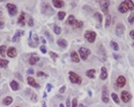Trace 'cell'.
Returning a JSON list of instances; mask_svg holds the SVG:
<instances>
[{
    "mask_svg": "<svg viewBox=\"0 0 134 107\" xmlns=\"http://www.w3.org/2000/svg\"><path fill=\"white\" fill-rule=\"evenodd\" d=\"M134 9V2L132 1H123L120 5H119V7H118V10L120 12V13H123V14H125L127 13L128 10H133Z\"/></svg>",
    "mask_w": 134,
    "mask_h": 107,
    "instance_id": "obj_1",
    "label": "cell"
},
{
    "mask_svg": "<svg viewBox=\"0 0 134 107\" xmlns=\"http://www.w3.org/2000/svg\"><path fill=\"white\" fill-rule=\"evenodd\" d=\"M68 76H69V81H71L73 84H81L82 78H81L80 75H78L76 73H74V71H69Z\"/></svg>",
    "mask_w": 134,
    "mask_h": 107,
    "instance_id": "obj_2",
    "label": "cell"
},
{
    "mask_svg": "<svg viewBox=\"0 0 134 107\" xmlns=\"http://www.w3.org/2000/svg\"><path fill=\"white\" fill-rule=\"evenodd\" d=\"M79 54H80L81 59L86 61V60L88 59L89 54H90V50L89 48H86V47H81L80 50H79Z\"/></svg>",
    "mask_w": 134,
    "mask_h": 107,
    "instance_id": "obj_3",
    "label": "cell"
},
{
    "mask_svg": "<svg viewBox=\"0 0 134 107\" xmlns=\"http://www.w3.org/2000/svg\"><path fill=\"white\" fill-rule=\"evenodd\" d=\"M84 37H86V39H87L89 43H94L95 39H96V32H94V31H91V30H88V31H86Z\"/></svg>",
    "mask_w": 134,
    "mask_h": 107,
    "instance_id": "obj_4",
    "label": "cell"
},
{
    "mask_svg": "<svg viewBox=\"0 0 134 107\" xmlns=\"http://www.w3.org/2000/svg\"><path fill=\"white\" fill-rule=\"evenodd\" d=\"M7 10L10 16H15L18 14V7L14 4H7Z\"/></svg>",
    "mask_w": 134,
    "mask_h": 107,
    "instance_id": "obj_5",
    "label": "cell"
},
{
    "mask_svg": "<svg viewBox=\"0 0 134 107\" xmlns=\"http://www.w3.org/2000/svg\"><path fill=\"white\" fill-rule=\"evenodd\" d=\"M116 85H117V88H124V86L126 85V78H125V76H123V75L118 76L117 82H116Z\"/></svg>",
    "mask_w": 134,
    "mask_h": 107,
    "instance_id": "obj_6",
    "label": "cell"
},
{
    "mask_svg": "<svg viewBox=\"0 0 134 107\" xmlns=\"http://www.w3.org/2000/svg\"><path fill=\"white\" fill-rule=\"evenodd\" d=\"M131 99H132V96H131L129 92L121 91V100H123V103H128V101H131Z\"/></svg>",
    "mask_w": 134,
    "mask_h": 107,
    "instance_id": "obj_7",
    "label": "cell"
},
{
    "mask_svg": "<svg viewBox=\"0 0 134 107\" xmlns=\"http://www.w3.org/2000/svg\"><path fill=\"white\" fill-rule=\"evenodd\" d=\"M102 100L106 104L109 103V92H107V88L106 86H104L103 90H102Z\"/></svg>",
    "mask_w": 134,
    "mask_h": 107,
    "instance_id": "obj_8",
    "label": "cell"
},
{
    "mask_svg": "<svg viewBox=\"0 0 134 107\" xmlns=\"http://www.w3.org/2000/svg\"><path fill=\"white\" fill-rule=\"evenodd\" d=\"M28 84L30 85V86H32V88H36V89H39V84L37 83L35 81V78L34 77H31V76H29L28 77Z\"/></svg>",
    "mask_w": 134,
    "mask_h": 107,
    "instance_id": "obj_9",
    "label": "cell"
},
{
    "mask_svg": "<svg viewBox=\"0 0 134 107\" xmlns=\"http://www.w3.org/2000/svg\"><path fill=\"white\" fill-rule=\"evenodd\" d=\"M109 5H110V1H104V2H101V9L103 10V13L105 15H109Z\"/></svg>",
    "mask_w": 134,
    "mask_h": 107,
    "instance_id": "obj_10",
    "label": "cell"
},
{
    "mask_svg": "<svg viewBox=\"0 0 134 107\" xmlns=\"http://www.w3.org/2000/svg\"><path fill=\"white\" fill-rule=\"evenodd\" d=\"M124 30H125V27H124V24L123 23H119L118 26H117V29H116V32H117V36H123L124 34Z\"/></svg>",
    "mask_w": 134,
    "mask_h": 107,
    "instance_id": "obj_11",
    "label": "cell"
},
{
    "mask_svg": "<svg viewBox=\"0 0 134 107\" xmlns=\"http://www.w3.org/2000/svg\"><path fill=\"white\" fill-rule=\"evenodd\" d=\"M16 48L15 47H9L8 51H7V55H8L9 58H15L16 56Z\"/></svg>",
    "mask_w": 134,
    "mask_h": 107,
    "instance_id": "obj_12",
    "label": "cell"
},
{
    "mask_svg": "<svg viewBox=\"0 0 134 107\" xmlns=\"http://www.w3.org/2000/svg\"><path fill=\"white\" fill-rule=\"evenodd\" d=\"M71 59H72V61L73 62H79L80 61V55L76 53V52H72L71 53Z\"/></svg>",
    "mask_w": 134,
    "mask_h": 107,
    "instance_id": "obj_13",
    "label": "cell"
},
{
    "mask_svg": "<svg viewBox=\"0 0 134 107\" xmlns=\"http://www.w3.org/2000/svg\"><path fill=\"white\" fill-rule=\"evenodd\" d=\"M38 61H39V58H38L37 55H35V54H32V55L29 58V63H30V64H36Z\"/></svg>",
    "mask_w": 134,
    "mask_h": 107,
    "instance_id": "obj_14",
    "label": "cell"
},
{
    "mask_svg": "<svg viewBox=\"0 0 134 107\" xmlns=\"http://www.w3.org/2000/svg\"><path fill=\"white\" fill-rule=\"evenodd\" d=\"M52 4H53V6L55 8H61V7H64V5H65V2L61 1V0H53Z\"/></svg>",
    "mask_w": 134,
    "mask_h": 107,
    "instance_id": "obj_15",
    "label": "cell"
},
{
    "mask_svg": "<svg viewBox=\"0 0 134 107\" xmlns=\"http://www.w3.org/2000/svg\"><path fill=\"white\" fill-rule=\"evenodd\" d=\"M24 18H26V13H21V15H20V17H18V23L20 26H24V24H26Z\"/></svg>",
    "mask_w": 134,
    "mask_h": 107,
    "instance_id": "obj_16",
    "label": "cell"
},
{
    "mask_svg": "<svg viewBox=\"0 0 134 107\" xmlns=\"http://www.w3.org/2000/svg\"><path fill=\"white\" fill-rule=\"evenodd\" d=\"M22 35H23V31H22V30H18V31H16V34L13 36V38H12V42H18V38H20V37H21Z\"/></svg>",
    "mask_w": 134,
    "mask_h": 107,
    "instance_id": "obj_17",
    "label": "cell"
},
{
    "mask_svg": "<svg viewBox=\"0 0 134 107\" xmlns=\"http://www.w3.org/2000/svg\"><path fill=\"white\" fill-rule=\"evenodd\" d=\"M107 78V71H106V68L105 67H103V68H101V80H106Z\"/></svg>",
    "mask_w": 134,
    "mask_h": 107,
    "instance_id": "obj_18",
    "label": "cell"
},
{
    "mask_svg": "<svg viewBox=\"0 0 134 107\" xmlns=\"http://www.w3.org/2000/svg\"><path fill=\"white\" fill-rule=\"evenodd\" d=\"M86 75H87L89 78H95V76H96V70H95V69H89V70L86 73Z\"/></svg>",
    "mask_w": 134,
    "mask_h": 107,
    "instance_id": "obj_19",
    "label": "cell"
},
{
    "mask_svg": "<svg viewBox=\"0 0 134 107\" xmlns=\"http://www.w3.org/2000/svg\"><path fill=\"white\" fill-rule=\"evenodd\" d=\"M9 85H10L12 90H14V91H18V83L16 82V81H10Z\"/></svg>",
    "mask_w": 134,
    "mask_h": 107,
    "instance_id": "obj_20",
    "label": "cell"
},
{
    "mask_svg": "<svg viewBox=\"0 0 134 107\" xmlns=\"http://www.w3.org/2000/svg\"><path fill=\"white\" fill-rule=\"evenodd\" d=\"M58 45L61 47V48H65V47H67V42H66V39H64V38H60V39H58Z\"/></svg>",
    "mask_w": 134,
    "mask_h": 107,
    "instance_id": "obj_21",
    "label": "cell"
},
{
    "mask_svg": "<svg viewBox=\"0 0 134 107\" xmlns=\"http://www.w3.org/2000/svg\"><path fill=\"white\" fill-rule=\"evenodd\" d=\"M12 103H13V98H12V97H6V98L2 100V104H4L5 106H8Z\"/></svg>",
    "mask_w": 134,
    "mask_h": 107,
    "instance_id": "obj_22",
    "label": "cell"
},
{
    "mask_svg": "<svg viewBox=\"0 0 134 107\" xmlns=\"http://www.w3.org/2000/svg\"><path fill=\"white\" fill-rule=\"evenodd\" d=\"M26 93H27V94H29V96H31L30 98H31V100H32V101H37V98H36V94L34 93V92H32V91H31V90H29V89H28L27 91H26Z\"/></svg>",
    "mask_w": 134,
    "mask_h": 107,
    "instance_id": "obj_23",
    "label": "cell"
},
{
    "mask_svg": "<svg viewBox=\"0 0 134 107\" xmlns=\"http://www.w3.org/2000/svg\"><path fill=\"white\" fill-rule=\"evenodd\" d=\"M82 26H83L82 21H75L72 27H73V29H80V28H82Z\"/></svg>",
    "mask_w": 134,
    "mask_h": 107,
    "instance_id": "obj_24",
    "label": "cell"
},
{
    "mask_svg": "<svg viewBox=\"0 0 134 107\" xmlns=\"http://www.w3.org/2000/svg\"><path fill=\"white\" fill-rule=\"evenodd\" d=\"M95 17L97 18V21H98V27H101V23L103 22V16H102V14H101V13H95Z\"/></svg>",
    "mask_w": 134,
    "mask_h": 107,
    "instance_id": "obj_25",
    "label": "cell"
},
{
    "mask_svg": "<svg viewBox=\"0 0 134 107\" xmlns=\"http://www.w3.org/2000/svg\"><path fill=\"white\" fill-rule=\"evenodd\" d=\"M43 13L44 14H47V13H51L52 14V9L50 8V7H47L46 4H43Z\"/></svg>",
    "mask_w": 134,
    "mask_h": 107,
    "instance_id": "obj_26",
    "label": "cell"
},
{
    "mask_svg": "<svg viewBox=\"0 0 134 107\" xmlns=\"http://www.w3.org/2000/svg\"><path fill=\"white\" fill-rule=\"evenodd\" d=\"M7 66H8V61L0 58V67H1V68H6Z\"/></svg>",
    "mask_w": 134,
    "mask_h": 107,
    "instance_id": "obj_27",
    "label": "cell"
},
{
    "mask_svg": "<svg viewBox=\"0 0 134 107\" xmlns=\"http://www.w3.org/2000/svg\"><path fill=\"white\" fill-rule=\"evenodd\" d=\"M74 22H75V17H74L73 15H69V16H68V18H67V24L73 26V24H74Z\"/></svg>",
    "mask_w": 134,
    "mask_h": 107,
    "instance_id": "obj_28",
    "label": "cell"
},
{
    "mask_svg": "<svg viewBox=\"0 0 134 107\" xmlns=\"http://www.w3.org/2000/svg\"><path fill=\"white\" fill-rule=\"evenodd\" d=\"M6 46L5 45H2V46H0V55L2 56V59H4V56H5V53H6Z\"/></svg>",
    "mask_w": 134,
    "mask_h": 107,
    "instance_id": "obj_29",
    "label": "cell"
},
{
    "mask_svg": "<svg viewBox=\"0 0 134 107\" xmlns=\"http://www.w3.org/2000/svg\"><path fill=\"white\" fill-rule=\"evenodd\" d=\"M110 24H111V15L109 14V15H106V20H105V27L109 28Z\"/></svg>",
    "mask_w": 134,
    "mask_h": 107,
    "instance_id": "obj_30",
    "label": "cell"
},
{
    "mask_svg": "<svg viewBox=\"0 0 134 107\" xmlns=\"http://www.w3.org/2000/svg\"><path fill=\"white\" fill-rule=\"evenodd\" d=\"M111 98H112V100H113L116 104H119V103H120V100H119V98H118V96H117L116 93H112V94H111Z\"/></svg>",
    "mask_w": 134,
    "mask_h": 107,
    "instance_id": "obj_31",
    "label": "cell"
},
{
    "mask_svg": "<svg viewBox=\"0 0 134 107\" xmlns=\"http://www.w3.org/2000/svg\"><path fill=\"white\" fill-rule=\"evenodd\" d=\"M54 34H55V35H60V34H61V28L60 27H58V26H54Z\"/></svg>",
    "mask_w": 134,
    "mask_h": 107,
    "instance_id": "obj_32",
    "label": "cell"
},
{
    "mask_svg": "<svg viewBox=\"0 0 134 107\" xmlns=\"http://www.w3.org/2000/svg\"><path fill=\"white\" fill-rule=\"evenodd\" d=\"M110 45H111V47H112L115 51H118V50H119V46H118V44H117L116 42H111Z\"/></svg>",
    "mask_w": 134,
    "mask_h": 107,
    "instance_id": "obj_33",
    "label": "cell"
},
{
    "mask_svg": "<svg viewBox=\"0 0 134 107\" xmlns=\"http://www.w3.org/2000/svg\"><path fill=\"white\" fill-rule=\"evenodd\" d=\"M65 16H66V13H65V12H59V13H58V18H59V20H64Z\"/></svg>",
    "mask_w": 134,
    "mask_h": 107,
    "instance_id": "obj_34",
    "label": "cell"
},
{
    "mask_svg": "<svg viewBox=\"0 0 134 107\" xmlns=\"http://www.w3.org/2000/svg\"><path fill=\"white\" fill-rule=\"evenodd\" d=\"M28 26H29V27H32V26H34V18L31 17V16L28 20Z\"/></svg>",
    "mask_w": 134,
    "mask_h": 107,
    "instance_id": "obj_35",
    "label": "cell"
},
{
    "mask_svg": "<svg viewBox=\"0 0 134 107\" xmlns=\"http://www.w3.org/2000/svg\"><path fill=\"white\" fill-rule=\"evenodd\" d=\"M37 76H38V77H47V75L44 74L43 71H38V73H37Z\"/></svg>",
    "mask_w": 134,
    "mask_h": 107,
    "instance_id": "obj_36",
    "label": "cell"
},
{
    "mask_svg": "<svg viewBox=\"0 0 134 107\" xmlns=\"http://www.w3.org/2000/svg\"><path fill=\"white\" fill-rule=\"evenodd\" d=\"M128 22H129L131 24H132V23H134V13L129 15V17H128Z\"/></svg>",
    "mask_w": 134,
    "mask_h": 107,
    "instance_id": "obj_37",
    "label": "cell"
},
{
    "mask_svg": "<svg viewBox=\"0 0 134 107\" xmlns=\"http://www.w3.org/2000/svg\"><path fill=\"white\" fill-rule=\"evenodd\" d=\"M50 55H51V58L53 59V60H55V59H58V54H55V53H53V52H50Z\"/></svg>",
    "mask_w": 134,
    "mask_h": 107,
    "instance_id": "obj_38",
    "label": "cell"
},
{
    "mask_svg": "<svg viewBox=\"0 0 134 107\" xmlns=\"http://www.w3.org/2000/svg\"><path fill=\"white\" fill-rule=\"evenodd\" d=\"M78 100L76 99H73V101H72V107H78Z\"/></svg>",
    "mask_w": 134,
    "mask_h": 107,
    "instance_id": "obj_39",
    "label": "cell"
},
{
    "mask_svg": "<svg viewBox=\"0 0 134 107\" xmlns=\"http://www.w3.org/2000/svg\"><path fill=\"white\" fill-rule=\"evenodd\" d=\"M41 52H42V53H46V52H47V50H46L45 46H41Z\"/></svg>",
    "mask_w": 134,
    "mask_h": 107,
    "instance_id": "obj_40",
    "label": "cell"
},
{
    "mask_svg": "<svg viewBox=\"0 0 134 107\" xmlns=\"http://www.w3.org/2000/svg\"><path fill=\"white\" fill-rule=\"evenodd\" d=\"M51 90H52V85H51V84H47V85H46V91L50 92Z\"/></svg>",
    "mask_w": 134,
    "mask_h": 107,
    "instance_id": "obj_41",
    "label": "cell"
},
{
    "mask_svg": "<svg viewBox=\"0 0 134 107\" xmlns=\"http://www.w3.org/2000/svg\"><path fill=\"white\" fill-rule=\"evenodd\" d=\"M32 37H34V40H35L36 43H37V42L39 40V38H38V36H37V35H34V36H32Z\"/></svg>",
    "mask_w": 134,
    "mask_h": 107,
    "instance_id": "obj_42",
    "label": "cell"
},
{
    "mask_svg": "<svg viewBox=\"0 0 134 107\" xmlns=\"http://www.w3.org/2000/svg\"><path fill=\"white\" fill-rule=\"evenodd\" d=\"M65 90H66V86H61L59 92H60V93H64V92H65Z\"/></svg>",
    "mask_w": 134,
    "mask_h": 107,
    "instance_id": "obj_43",
    "label": "cell"
},
{
    "mask_svg": "<svg viewBox=\"0 0 134 107\" xmlns=\"http://www.w3.org/2000/svg\"><path fill=\"white\" fill-rule=\"evenodd\" d=\"M66 106H67V107H72V104H71V101H69V99H67V103H66Z\"/></svg>",
    "mask_w": 134,
    "mask_h": 107,
    "instance_id": "obj_44",
    "label": "cell"
},
{
    "mask_svg": "<svg viewBox=\"0 0 134 107\" xmlns=\"http://www.w3.org/2000/svg\"><path fill=\"white\" fill-rule=\"evenodd\" d=\"M28 74H29V75H32V74H34V70H32V69H28Z\"/></svg>",
    "mask_w": 134,
    "mask_h": 107,
    "instance_id": "obj_45",
    "label": "cell"
},
{
    "mask_svg": "<svg viewBox=\"0 0 134 107\" xmlns=\"http://www.w3.org/2000/svg\"><path fill=\"white\" fill-rule=\"evenodd\" d=\"M129 36H131V37H132V38L134 39V30H132V31L129 32Z\"/></svg>",
    "mask_w": 134,
    "mask_h": 107,
    "instance_id": "obj_46",
    "label": "cell"
},
{
    "mask_svg": "<svg viewBox=\"0 0 134 107\" xmlns=\"http://www.w3.org/2000/svg\"><path fill=\"white\" fill-rule=\"evenodd\" d=\"M4 27H5V24H4V23H2V22L0 21V29H2Z\"/></svg>",
    "mask_w": 134,
    "mask_h": 107,
    "instance_id": "obj_47",
    "label": "cell"
},
{
    "mask_svg": "<svg viewBox=\"0 0 134 107\" xmlns=\"http://www.w3.org/2000/svg\"><path fill=\"white\" fill-rule=\"evenodd\" d=\"M41 40H42V43H43V44H45V43H46V40H45V38H43V37L41 38Z\"/></svg>",
    "mask_w": 134,
    "mask_h": 107,
    "instance_id": "obj_48",
    "label": "cell"
},
{
    "mask_svg": "<svg viewBox=\"0 0 134 107\" xmlns=\"http://www.w3.org/2000/svg\"><path fill=\"white\" fill-rule=\"evenodd\" d=\"M59 106H60V107H65V105H63V104H60Z\"/></svg>",
    "mask_w": 134,
    "mask_h": 107,
    "instance_id": "obj_49",
    "label": "cell"
},
{
    "mask_svg": "<svg viewBox=\"0 0 134 107\" xmlns=\"http://www.w3.org/2000/svg\"><path fill=\"white\" fill-rule=\"evenodd\" d=\"M79 107H87V106H83V105H79Z\"/></svg>",
    "mask_w": 134,
    "mask_h": 107,
    "instance_id": "obj_50",
    "label": "cell"
},
{
    "mask_svg": "<svg viewBox=\"0 0 134 107\" xmlns=\"http://www.w3.org/2000/svg\"><path fill=\"white\" fill-rule=\"evenodd\" d=\"M0 20H1V13H0Z\"/></svg>",
    "mask_w": 134,
    "mask_h": 107,
    "instance_id": "obj_51",
    "label": "cell"
},
{
    "mask_svg": "<svg viewBox=\"0 0 134 107\" xmlns=\"http://www.w3.org/2000/svg\"><path fill=\"white\" fill-rule=\"evenodd\" d=\"M132 46H133V48H134V43H133V45H132Z\"/></svg>",
    "mask_w": 134,
    "mask_h": 107,
    "instance_id": "obj_52",
    "label": "cell"
},
{
    "mask_svg": "<svg viewBox=\"0 0 134 107\" xmlns=\"http://www.w3.org/2000/svg\"><path fill=\"white\" fill-rule=\"evenodd\" d=\"M16 107H20V106H16Z\"/></svg>",
    "mask_w": 134,
    "mask_h": 107,
    "instance_id": "obj_53",
    "label": "cell"
}]
</instances>
